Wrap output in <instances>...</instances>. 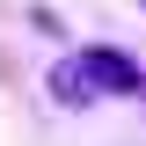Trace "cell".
<instances>
[{"label": "cell", "instance_id": "6da1fadb", "mask_svg": "<svg viewBox=\"0 0 146 146\" xmlns=\"http://www.w3.org/2000/svg\"><path fill=\"white\" fill-rule=\"evenodd\" d=\"M73 80H80V88H102V95H139V80L146 73L131 66L124 51H110V44H88V51H80V66H73Z\"/></svg>", "mask_w": 146, "mask_h": 146}, {"label": "cell", "instance_id": "7a4b0ae2", "mask_svg": "<svg viewBox=\"0 0 146 146\" xmlns=\"http://www.w3.org/2000/svg\"><path fill=\"white\" fill-rule=\"evenodd\" d=\"M139 7H146V0H139Z\"/></svg>", "mask_w": 146, "mask_h": 146}]
</instances>
